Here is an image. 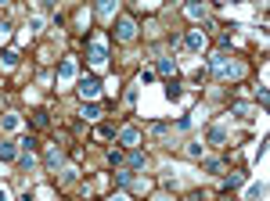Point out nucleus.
I'll list each match as a JSON object with an SVG mask.
<instances>
[{"label":"nucleus","mask_w":270,"mask_h":201,"mask_svg":"<svg viewBox=\"0 0 270 201\" xmlns=\"http://www.w3.org/2000/svg\"><path fill=\"white\" fill-rule=\"evenodd\" d=\"M80 115H83V118H90V123H94V118L101 115V108H97V104L90 101V104H83V108H80Z\"/></svg>","instance_id":"nucleus-12"},{"label":"nucleus","mask_w":270,"mask_h":201,"mask_svg":"<svg viewBox=\"0 0 270 201\" xmlns=\"http://www.w3.org/2000/svg\"><path fill=\"white\" fill-rule=\"evenodd\" d=\"M187 47H191V51H202V47H206V36H202V32H187Z\"/></svg>","instance_id":"nucleus-7"},{"label":"nucleus","mask_w":270,"mask_h":201,"mask_svg":"<svg viewBox=\"0 0 270 201\" xmlns=\"http://www.w3.org/2000/svg\"><path fill=\"white\" fill-rule=\"evenodd\" d=\"M155 72H159V75H173V72H177V65H173L170 58H159V65H155Z\"/></svg>","instance_id":"nucleus-10"},{"label":"nucleus","mask_w":270,"mask_h":201,"mask_svg":"<svg viewBox=\"0 0 270 201\" xmlns=\"http://www.w3.org/2000/svg\"><path fill=\"white\" fill-rule=\"evenodd\" d=\"M206 173L209 176H220L223 173V162H220V158H206Z\"/></svg>","instance_id":"nucleus-11"},{"label":"nucleus","mask_w":270,"mask_h":201,"mask_svg":"<svg viewBox=\"0 0 270 201\" xmlns=\"http://www.w3.org/2000/svg\"><path fill=\"white\" fill-rule=\"evenodd\" d=\"M115 36H119V39H123V44H133V36H137V22L123 15L119 22H115Z\"/></svg>","instance_id":"nucleus-2"},{"label":"nucleus","mask_w":270,"mask_h":201,"mask_svg":"<svg viewBox=\"0 0 270 201\" xmlns=\"http://www.w3.org/2000/svg\"><path fill=\"white\" fill-rule=\"evenodd\" d=\"M0 61H4V68H15V65H18V51H4V54H0Z\"/></svg>","instance_id":"nucleus-13"},{"label":"nucleus","mask_w":270,"mask_h":201,"mask_svg":"<svg viewBox=\"0 0 270 201\" xmlns=\"http://www.w3.org/2000/svg\"><path fill=\"white\" fill-rule=\"evenodd\" d=\"M61 166H65V154H61L58 147H51V151L44 154V169H47V173H54V169H61Z\"/></svg>","instance_id":"nucleus-4"},{"label":"nucleus","mask_w":270,"mask_h":201,"mask_svg":"<svg viewBox=\"0 0 270 201\" xmlns=\"http://www.w3.org/2000/svg\"><path fill=\"white\" fill-rule=\"evenodd\" d=\"M223 140H227V130H220V126L209 130V144H223Z\"/></svg>","instance_id":"nucleus-16"},{"label":"nucleus","mask_w":270,"mask_h":201,"mask_svg":"<svg viewBox=\"0 0 270 201\" xmlns=\"http://www.w3.org/2000/svg\"><path fill=\"white\" fill-rule=\"evenodd\" d=\"M0 126H4L8 133H15V130L22 126V118H18V115H4V118H0Z\"/></svg>","instance_id":"nucleus-8"},{"label":"nucleus","mask_w":270,"mask_h":201,"mask_svg":"<svg viewBox=\"0 0 270 201\" xmlns=\"http://www.w3.org/2000/svg\"><path fill=\"white\" fill-rule=\"evenodd\" d=\"M151 133H155V137H166V133H170V126H166V123H155V126H151Z\"/></svg>","instance_id":"nucleus-18"},{"label":"nucleus","mask_w":270,"mask_h":201,"mask_svg":"<svg viewBox=\"0 0 270 201\" xmlns=\"http://www.w3.org/2000/svg\"><path fill=\"white\" fill-rule=\"evenodd\" d=\"M22 169H36V158L32 154H22Z\"/></svg>","instance_id":"nucleus-19"},{"label":"nucleus","mask_w":270,"mask_h":201,"mask_svg":"<svg viewBox=\"0 0 270 201\" xmlns=\"http://www.w3.org/2000/svg\"><path fill=\"white\" fill-rule=\"evenodd\" d=\"M0 201H11V194H8V187H0Z\"/></svg>","instance_id":"nucleus-20"},{"label":"nucleus","mask_w":270,"mask_h":201,"mask_svg":"<svg viewBox=\"0 0 270 201\" xmlns=\"http://www.w3.org/2000/svg\"><path fill=\"white\" fill-rule=\"evenodd\" d=\"M58 75L65 79V83H69V79L76 75V65H72V58H65V61H61V68H58Z\"/></svg>","instance_id":"nucleus-9"},{"label":"nucleus","mask_w":270,"mask_h":201,"mask_svg":"<svg viewBox=\"0 0 270 201\" xmlns=\"http://www.w3.org/2000/svg\"><path fill=\"white\" fill-rule=\"evenodd\" d=\"M76 94H80L83 104H87V101H94V97L101 94V83H97V79H90V75H83L80 83H76Z\"/></svg>","instance_id":"nucleus-1"},{"label":"nucleus","mask_w":270,"mask_h":201,"mask_svg":"<svg viewBox=\"0 0 270 201\" xmlns=\"http://www.w3.org/2000/svg\"><path fill=\"white\" fill-rule=\"evenodd\" d=\"M184 11H187V18H206V8L202 4H187Z\"/></svg>","instance_id":"nucleus-15"},{"label":"nucleus","mask_w":270,"mask_h":201,"mask_svg":"<svg viewBox=\"0 0 270 201\" xmlns=\"http://www.w3.org/2000/svg\"><path fill=\"white\" fill-rule=\"evenodd\" d=\"M184 151H187V158H202V144H187Z\"/></svg>","instance_id":"nucleus-17"},{"label":"nucleus","mask_w":270,"mask_h":201,"mask_svg":"<svg viewBox=\"0 0 270 201\" xmlns=\"http://www.w3.org/2000/svg\"><path fill=\"white\" fill-rule=\"evenodd\" d=\"M105 61H108L105 39H94V44H90V65H94V68H105Z\"/></svg>","instance_id":"nucleus-3"},{"label":"nucleus","mask_w":270,"mask_h":201,"mask_svg":"<svg viewBox=\"0 0 270 201\" xmlns=\"http://www.w3.org/2000/svg\"><path fill=\"white\" fill-rule=\"evenodd\" d=\"M141 166H148V154L133 151V154H130V169H141Z\"/></svg>","instance_id":"nucleus-14"},{"label":"nucleus","mask_w":270,"mask_h":201,"mask_svg":"<svg viewBox=\"0 0 270 201\" xmlns=\"http://www.w3.org/2000/svg\"><path fill=\"white\" fill-rule=\"evenodd\" d=\"M112 201H130V197H123V194H115V197H112Z\"/></svg>","instance_id":"nucleus-21"},{"label":"nucleus","mask_w":270,"mask_h":201,"mask_svg":"<svg viewBox=\"0 0 270 201\" xmlns=\"http://www.w3.org/2000/svg\"><path fill=\"white\" fill-rule=\"evenodd\" d=\"M119 140H123L126 147H137V144H141V133H137L133 126H126V130H119Z\"/></svg>","instance_id":"nucleus-5"},{"label":"nucleus","mask_w":270,"mask_h":201,"mask_svg":"<svg viewBox=\"0 0 270 201\" xmlns=\"http://www.w3.org/2000/svg\"><path fill=\"white\" fill-rule=\"evenodd\" d=\"M11 158H18V144H0V162H11Z\"/></svg>","instance_id":"nucleus-6"}]
</instances>
